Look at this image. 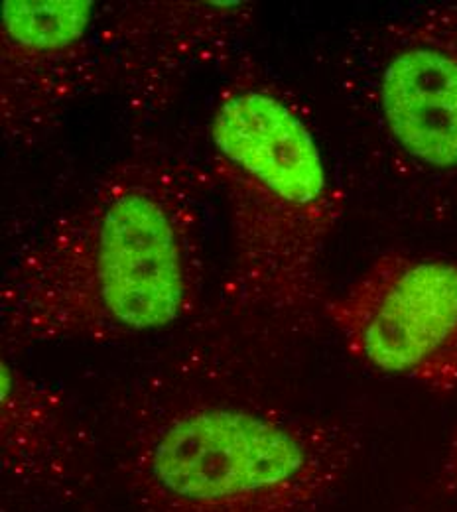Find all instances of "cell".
Returning a JSON list of instances; mask_svg holds the SVG:
<instances>
[{
  "instance_id": "4",
  "label": "cell",
  "mask_w": 457,
  "mask_h": 512,
  "mask_svg": "<svg viewBox=\"0 0 457 512\" xmlns=\"http://www.w3.org/2000/svg\"><path fill=\"white\" fill-rule=\"evenodd\" d=\"M324 320L369 369L456 390L457 256L385 253L327 300Z\"/></svg>"
},
{
  "instance_id": "8",
  "label": "cell",
  "mask_w": 457,
  "mask_h": 512,
  "mask_svg": "<svg viewBox=\"0 0 457 512\" xmlns=\"http://www.w3.org/2000/svg\"><path fill=\"white\" fill-rule=\"evenodd\" d=\"M0 467L12 495L73 503L95 483L97 449L66 398L0 361Z\"/></svg>"
},
{
  "instance_id": "2",
  "label": "cell",
  "mask_w": 457,
  "mask_h": 512,
  "mask_svg": "<svg viewBox=\"0 0 457 512\" xmlns=\"http://www.w3.org/2000/svg\"><path fill=\"white\" fill-rule=\"evenodd\" d=\"M211 164L227 203V308L276 337L324 320L322 264L341 197L300 105L261 65L241 58L221 85Z\"/></svg>"
},
{
  "instance_id": "1",
  "label": "cell",
  "mask_w": 457,
  "mask_h": 512,
  "mask_svg": "<svg viewBox=\"0 0 457 512\" xmlns=\"http://www.w3.org/2000/svg\"><path fill=\"white\" fill-rule=\"evenodd\" d=\"M201 178L146 146L20 251L0 286L4 351L113 341L194 316L205 290Z\"/></svg>"
},
{
  "instance_id": "7",
  "label": "cell",
  "mask_w": 457,
  "mask_h": 512,
  "mask_svg": "<svg viewBox=\"0 0 457 512\" xmlns=\"http://www.w3.org/2000/svg\"><path fill=\"white\" fill-rule=\"evenodd\" d=\"M97 12L91 0L2 2L0 127L10 142L44 138L99 89Z\"/></svg>"
},
{
  "instance_id": "3",
  "label": "cell",
  "mask_w": 457,
  "mask_h": 512,
  "mask_svg": "<svg viewBox=\"0 0 457 512\" xmlns=\"http://www.w3.org/2000/svg\"><path fill=\"white\" fill-rule=\"evenodd\" d=\"M357 451L337 420L192 394L134 418L119 469L140 512H322Z\"/></svg>"
},
{
  "instance_id": "6",
  "label": "cell",
  "mask_w": 457,
  "mask_h": 512,
  "mask_svg": "<svg viewBox=\"0 0 457 512\" xmlns=\"http://www.w3.org/2000/svg\"><path fill=\"white\" fill-rule=\"evenodd\" d=\"M243 0H136L97 12L99 91L134 115L162 113L192 77L227 60L253 28Z\"/></svg>"
},
{
  "instance_id": "9",
  "label": "cell",
  "mask_w": 457,
  "mask_h": 512,
  "mask_svg": "<svg viewBox=\"0 0 457 512\" xmlns=\"http://www.w3.org/2000/svg\"><path fill=\"white\" fill-rule=\"evenodd\" d=\"M438 481L442 485V489L456 497L457 499V422L450 434V442L446 446V453H444V459H442V465H440V475H438Z\"/></svg>"
},
{
  "instance_id": "5",
  "label": "cell",
  "mask_w": 457,
  "mask_h": 512,
  "mask_svg": "<svg viewBox=\"0 0 457 512\" xmlns=\"http://www.w3.org/2000/svg\"><path fill=\"white\" fill-rule=\"evenodd\" d=\"M361 101L396 160L428 182H457V2L392 20L363 50Z\"/></svg>"
}]
</instances>
